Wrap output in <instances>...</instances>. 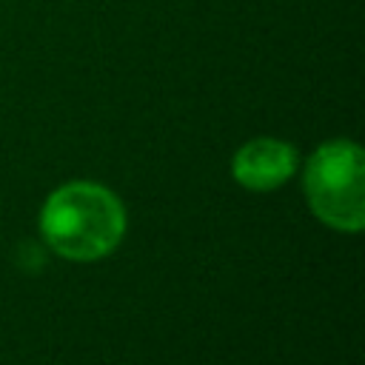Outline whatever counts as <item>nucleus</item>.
Listing matches in <instances>:
<instances>
[{"label": "nucleus", "instance_id": "nucleus-1", "mask_svg": "<svg viewBox=\"0 0 365 365\" xmlns=\"http://www.w3.org/2000/svg\"><path fill=\"white\" fill-rule=\"evenodd\" d=\"M125 205L103 182L71 180L54 188L37 217L43 242L63 259L94 262L125 237Z\"/></svg>", "mask_w": 365, "mask_h": 365}, {"label": "nucleus", "instance_id": "nucleus-2", "mask_svg": "<svg viewBox=\"0 0 365 365\" xmlns=\"http://www.w3.org/2000/svg\"><path fill=\"white\" fill-rule=\"evenodd\" d=\"M302 191L311 214L339 231L365 228V151L348 137L319 143L302 165Z\"/></svg>", "mask_w": 365, "mask_h": 365}, {"label": "nucleus", "instance_id": "nucleus-3", "mask_svg": "<svg viewBox=\"0 0 365 365\" xmlns=\"http://www.w3.org/2000/svg\"><path fill=\"white\" fill-rule=\"evenodd\" d=\"M299 168V151L279 137H254L242 143L231 157V177L245 191H277Z\"/></svg>", "mask_w": 365, "mask_h": 365}]
</instances>
